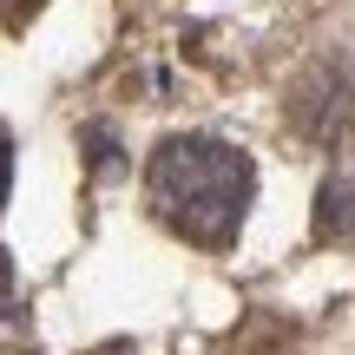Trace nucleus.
Instances as JSON below:
<instances>
[{
  "mask_svg": "<svg viewBox=\"0 0 355 355\" xmlns=\"http://www.w3.org/2000/svg\"><path fill=\"white\" fill-rule=\"evenodd\" d=\"M145 191H152L158 224H171L184 243L198 250H224L243 230V211H250L257 171L237 145L204 139V132H184V139H165L145 165Z\"/></svg>",
  "mask_w": 355,
  "mask_h": 355,
  "instance_id": "f257e3e1",
  "label": "nucleus"
},
{
  "mask_svg": "<svg viewBox=\"0 0 355 355\" xmlns=\"http://www.w3.org/2000/svg\"><path fill=\"white\" fill-rule=\"evenodd\" d=\"M290 119H296V125H303L316 145H329V152L355 145V66H349V60L316 66V73L296 86Z\"/></svg>",
  "mask_w": 355,
  "mask_h": 355,
  "instance_id": "f03ea898",
  "label": "nucleus"
},
{
  "mask_svg": "<svg viewBox=\"0 0 355 355\" xmlns=\"http://www.w3.org/2000/svg\"><path fill=\"white\" fill-rule=\"evenodd\" d=\"M316 230H322L329 243L355 237V191H349V184H322V217H316Z\"/></svg>",
  "mask_w": 355,
  "mask_h": 355,
  "instance_id": "7ed1b4c3",
  "label": "nucleus"
},
{
  "mask_svg": "<svg viewBox=\"0 0 355 355\" xmlns=\"http://www.w3.org/2000/svg\"><path fill=\"white\" fill-rule=\"evenodd\" d=\"M33 13H40V0H0V20H7L13 33H20V26L33 20Z\"/></svg>",
  "mask_w": 355,
  "mask_h": 355,
  "instance_id": "20e7f679",
  "label": "nucleus"
},
{
  "mask_svg": "<svg viewBox=\"0 0 355 355\" xmlns=\"http://www.w3.org/2000/svg\"><path fill=\"white\" fill-rule=\"evenodd\" d=\"M7 191H13V145H7V132H0V211H7Z\"/></svg>",
  "mask_w": 355,
  "mask_h": 355,
  "instance_id": "39448f33",
  "label": "nucleus"
}]
</instances>
